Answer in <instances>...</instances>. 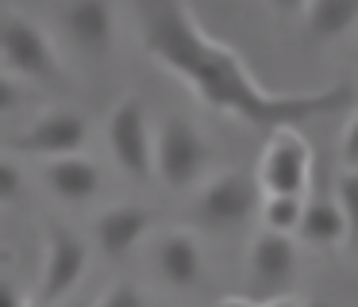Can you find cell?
Wrapping results in <instances>:
<instances>
[{
    "label": "cell",
    "instance_id": "cell-1",
    "mask_svg": "<svg viewBox=\"0 0 358 307\" xmlns=\"http://www.w3.org/2000/svg\"><path fill=\"white\" fill-rule=\"evenodd\" d=\"M143 50L193 89L204 107L273 130L285 123H308L350 104V84H327L312 92H270L235 46L212 38L185 0H131Z\"/></svg>",
    "mask_w": 358,
    "mask_h": 307
},
{
    "label": "cell",
    "instance_id": "cell-2",
    "mask_svg": "<svg viewBox=\"0 0 358 307\" xmlns=\"http://www.w3.org/2000/svg\"><path fill=\"white\" fill-rule=\"evenodd\" d=\"M208 169V142L204 135L181 115H166L155 135V173L166 188L185 192L201 184Z\"/></svg>",
    "mask_w": 358,
    "mask_h": 307
},
{
    "label": "cell",
    "instance_id": "cell-3",
    "mask_svg": "<svg viewBox=\"0 0 358 307\" xmlns=\"http://www.w3.org/2000/svg\"><path fill=\"white\" fill-rule=\"evenodd\" d=\"M312 184V142L296 130V123L266 130V150L258 161V188L304 196Z\"/></svg>",
    "mask_w": 358,
    "mask_h": 307
},
{
    "label": "cell",
    "instance_id": "cell-4",
    "mask_svg": "<svg viewBox=\"0 0 358 307\" xmlns=\"http://www.w3.org/2000/svg\"><path fill=\"white\" fill-rule=\"evenodd\" d=\"M0 61L20 77L31 81H55L58 77V54L43 23H35L24 12H8L0 20Z\"/></svg>",
    "mask_w": 358,
    "mask_h": 307
},
{
    "label": "cell",
    "instance_id": "cell-5",
    "mask_svg": "<svg viewBox=\"0 0 358 307\" xmlns=\"http://www.w3.org/2000/svg\"><path fill=\"white\" fill-rule=\"evenodd\" d=\"M108 150L116 165L135 181H147L155 173V138H150L147 104L139 96H124L108 115Z\"/></svg>",
    "mask_w": 358,
    "mask_h": 307
},
{
    "label": "cell",
    "instance_id": "cell-6",
    "mask_svg": "<svg viewBox=\"0 0 358 307\" xmlns=\"http://www.w3.org/2000/svg\"><path fill=\"white\" fill-rule=\"evenodd\" d=\"M89 265V246L62 223H47V257H43V276H39V304H58L78 288L81 273Z\"/></svg>",
    "mask_w": 358,
    "mask_h": 307
},
{
    "label": "cell",
    "instance_id": "cell-7",
    "mask_svg": "<svg viewBox=\"0 0 358 307\" xmlns=\"http://www.w3.org/2000/svg\"><path fill=\"white\" fill-rule=\"evenodd\" d=\"M255 207H258L255 181H247V177L235 173V169H224V173L208 177L204 188L196 192L193 215L204 223V227L227 230V227L247 223V215H255Z\"/></svg>",
    "mask_w": 358,
    "mask_h": 307
},
{
    "label": "cell",
    "instance_id": "cell-8",
    "mask_svg": "<svg viewBox=\"0 0 358 307\" xmlns=\"http://www.w3.org/2000/svg\"><path fill=\"white\" fill-rule=\"evenodd\" d=\"M89 142V123L85 115L70 112V107H50L39 119L27 123L24 135L12 138L20 154H35V158H58V154H78Z\"/></svg>",
    "mask_w": 358,
    "mask_h": 307
},
{
    "label": "cell",
    "instance_id": "cell-9",
    "mask_svg": "<svg viewBox=\"0 0 358 307\" xmlns=\"http://www.w3.org/2000/svg\"><path fill=\"white\" fill-rule=\"evenodd\" d=\"M250 276L255 284L262 288V296L270 304L273 296H281L285 284H293L296 276V246H293V234L285 230H270L262 227L255 238H250Z\"/></svg>",
    "mask_w": 358,
    "mask_h": 307
},
{
    "label": "cell",
    "instance_id": "cell-10",
    "mask_svg": "<svg viewBox=\"0 0 358 307\" xmlns=\"http://www.w3.org/2000/svg\"><path fill=\"white\" fill-rule=\"evenodd\" d=\"M150 230V211L139 204H112L96 215L93 223V234L96 246L108 261H124L135 246L143 242V234Z\"/></svg>",
    "mask_w": 358,
    "mask_h": 307
},
{
    "label": "cell",
    "instance_id": "cell-11",
    "mask_svg": "<svg viewBox=\"0 0 358 307\" xmlns=\"http://www.w3.org/2000/svg\"><path fill=\"white\" fill-rule=\"evenodd\" d=\"M43 181H47L50 196H58L62 204H85L101 192V169H96V161L81 158V150L58 154V158H47Z\"/></svg>",
    "mask_w": 358,
    "mask_h": 307
},
{
    "label": "cell",
    "instance_id": "cell-12",
    "mask_svg": "<svg viewBox=\"0 0 358 307\" xmlns=\"http://www.w3.org/2000/svg\"><path fill=\"white\" fill-rule=\"evenodd\" d=\"M155 265L173 288H193L204 273V253L189 230H166L155 242Z\"/></svg>",
    "mask_w": 358,
    "mask_h": 307
},
{
    "label": "cell",
    "instance_id": "cell-13",
    "mask_svg": "<svg viewBox=\"0 0 358 307\" xmlns=\"http://www.w3.org/2000/svg\"><path fill=\"white\" fill-rule=\"evenodd\" d=\"M66 31L81 50H108L116 35V8L112 0H70L66 8Z\"/></svg>",
    "mask_w": 358,
    "mask_h": 307
},
{
    "label": "cell",
    "instance_id": "cell-14",
    "mask_svg": "<svg viewBox=\"0 0 358 307\" xmlns=\"http://www.w3.org/2000/svg\"><path fill=\"white\" fill-rule=\"evenodd\" d=\"M358 27V0H308L304 4V43H335Z\"/></svg>",
    "mask_w": 358,
    "mask_h": 307
},
{
    "label": "cell",
    "instance_id": "cell-15",
    "mask_svg": "<svg viewBox=\"0 0 358 307\" xmlns=\"http://www.w3.org/2000/svg\"><path fill=\"white\" fill-rule=\"evenodd\" d=\"M296 234L312 246H335L347 238V223H343V207L331 192H316L312 200H304V215H301V227Z\"/></svg>",
    "mask_w": 358,
    "mask_h": 307
},
{
    "label": "cell",
    "instance_id": "cell-16",
    "mask_svg": "<svg viewBox=\"0 0 358 307\" xmlns=\"http://www.w3.org/2000/svg\"><path fill=\"white\" fill-rule=\"evenodd\" d=\"M262 227L296 234L304 215V196H289V192H262Z\"/></svg>",
    "mask_w": 358,
    "mask_h": 307
},
{
    "label": "cell",
    "instance_id": "cell-17",
    "mask_svg": "<svg viewBox=\"0 0 358 307\" xmlns=\"http://www.w3.org/2000/svg\"><path fill=\"white\" fill-rule=\"evenodd\" d=\"M335 200L343 207V223H347V242L358 250V169H343L335 181Z\"/></svg>",
    "mask_w": 358,
    "mask_h": 307
},
{
    "label": "cell",
    "instance_id": "cell-18",
    "mask_svg": "<svg viewBox=\"0 0 358 307\" xmlns=\"http://www.w3.org/2000/svg\"><path fill=\"white\" fill-rule=\"evenodd\" d=\"M143 299H147V296H143L131 280H112L108 288L96 296V304H101V307H139Z\"/></svg>",
    "mask_w": 358,
    "mask_h": 307
},
{
    "label": "cell",
    "instance_id": "cell-19",
    "mask_svg": "<svg viewBox=\"0 0 358 307\" xmlns=\"http://www.w3.org/2000/svg\"><path fill=\"white\" fill-rule=\"evenodd\" d=\"M20 192H24V173L16 169V161L0 158V207L16 204Z\"/></svg>",
    "mask_w": 358,
    "mask_h": 307
},
{
    "label": "cell",
    "instance_id": "cell-20",
    "mask_svg": "<svg viewBox=\"0 0 358 307\" xmlns=\"http://www.w3.org/2000/svg\"><path fill=\"white\" fill-rule=\"evenodd\" d=\"M339 158L347 169H358V107L350 112L347 127H343V138H339Z\"/></svg>",
    "mask_w": 358,
    "mask_h": 307
},
{
    "label": "cell",
    "instance_id": "cell-21",
    "mask_svg": "<svg viewBox=\"0 0 358 307\" xmlns=\"http://www.w3.org/2000/svg\"><path fill=\"white\" fill-rule=\"evenodd\" d=\"M20 104H24V89H20V81L12 73H0V115L16 112Z\"/></svg>",
    "mask_w": 358,
    "mask_h": 307
},
{
    "label": "cell",
    "instance_id": "cell-22",
    "mask_svg": "<svg viewBox=\"0 0 358 307\" xmlns=\"http://www.w3.org/2000/svg\"><path fill=\"white\" fill-rule=\"evenodd\" d=\"M20 299H24V292H20L8 276H0V307H16Z\"/></svg>",
    "mask_w": 358,
    "mask_h": 307
},
{
    "label": "cell",
    "instance_id": "cell-23",
    "mask_svg": "<svg viewBox=\"0 0 358 307\" xmlns=\"http://www.w3.org/2000/svg\"><path fill=\"white\" fill-rule=\"evenodd\" d=\"M266 4H270L273 12H281V15H296V12H304L308 0H266Z\"/></svg>",
    "mask_w": 358,
    "mask_h": 307
}]
</instances>
